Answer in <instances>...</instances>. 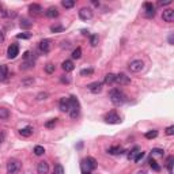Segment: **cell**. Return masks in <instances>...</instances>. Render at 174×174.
<instances>
[{"label": "cell", "mask_w": 174, "mask_h": 174, "mask_svg": "<svg viewBox=\"0 0 174 174\" xmlns=\"http://www.w3.org/2000/svg\"><path fill=\"white\" fill-rule=\"evenodd\" d=\"M109 98H110L111 103H113V105H116V106L122 105V103L127 101V95L124 94L121 90H118V89H113V90H110V93H109Z\"/></svg>", "instance_id": "obj_1"}, {"label": "cell", "mask_w": 174, "mask_h": 174, "mask_svg": "<svg viewBox=\"0 0 174 174\" xmlns=\"http://www.w3.org/2000/svg\"><path fill=\"white\" fill-rule=\"evenodd\" d=\"M69 116L71 118H76L80 113V105L76 97H69Z\"/></svg>", "instance_id": "obj_2"}, {"label": "cell", "mask_w": 174, "mask_h": 174, "mask_svg": "<svg viewBox=\"0 0 174 174\" xmlns=\"http://www.w3.org/2000/svg\"><path fill=\"white\" fill-rule=\"evenodd\" d=\"M22 165L18 159H11L7 163V174H19Z\"/></svg>", "instance_id": "obj_3"}, {"label": "cell", "mask_w": 174, "mask_h": 174, "mask_svg": "<svg viewBox=\"0 0 174 174\" xmlns=\"http://www.w3.org/2000/svg\"><path fill=\"white\" fill-rule=\"evenodd\" d=\"M82 169H83V171L94 170V169H97V160L94 158H91V156H87L83 162H82Z\"/></svg>", "instance_id": "obj_4"}, {"label": "cell", "mask_w": 174, "mask_h": 174, "mask_svg": "<svg viewBox=\"0 0 174 174\" xmlns=\"http://www.w3.org/2000/svg\"><path fill=\"white\" fill-rule=\"evenodd\" d=\"M143 68H144L143 60H133V61H131V63H129V65H128V69H129L131 72H133V73L142 72Z\"/></svg>", "instance_id": "obj_5"}, {"label": "cell", "mask_w": 174, "mask_h": 174, "mask_svg": "<svg viewBox=\"0 0 174 174\" xmlns=\"http://www.w3.org/2000/svg\"><path fill=\"white\" fill-rule=\"evenodd\" d=\"M105 121L109 124H120L121 122V118H120V116L114 110H111L105 116Z\"/></svg>", "instance_id": "obj_6"}, {"label": "cell", "mask_w": 174, "mask_h": 174, "mask_svg": "<svg viewBox=\"0 0 174 174\" xmlns=\"http://www.w3.org/2000/svg\"><path fill=\"white\" fill-rule=\"evenodd\" d=\"M79 18L82 20H90L93 18V10L90 7H82L79 10Z\"/></svg>", "instance_id": "obj_7"}, {"label": "cell", "mask_w": 174, "mask_h": 174, "mask_svg": "<svg viewBox=\"0 0 174 174\" xmlns=\"http://www.w3.org/2000/svg\"><path fill=\"white\" fill-rule=\"evenodd\" d=\"M114 83H117L120 86H127L131 83V78L127 76L125 73H118V75H116V82Z\"/></svg>", "instance_id": "obj_8"}, {"label": "cell", "mask_w": 174, "mask_h": 174, "mask_svg": "<svg viewBox=\"0 0 174 174\" xmlns=\"http://www.w3.org/2000/svg\"><path fill=\"white\" fill-rule=\"evenodd\" d=\"M19 55V46L16 44H11L7 49V57L8 59H15Z\"/></svg>", "instance_id": "obj_9"}, {"label": "cell", "mask_w": 174, "mask_h": 174, "mask_svg": "<svg viewBox=\"0 0 174 174\" xmlns=\"http://www.w3.org/2000/svg\"><path fill=\"white\" fill-rule=\"evenodd\" d=\"M144 16L146 18H154L155 16V7L152 3H144Z\"/></svg>", "instance_id": "obj_10"}, {"label": "cell", "mask_w": 174, "mask_h": 174, "mask_svg": "<svg viewBox=\"0 0 174 174\" xmlns=\"http://www.w3.org/2000/svg\"><path fill=\"white\" fill-rule=\"evenodd\" d=\"M29 11H30V15H33V16H40L44 12L42 7H41L40 4H35V3H33L29 6Z\"/></svg>", "instance_id": "obj_11"}, {"label": "cell", "mask_w": 174, "mask_h": 174, "mask_svg": "<svg viewBox=\"0 0 174 174\" xmlns=\"http://www.w3.org/2000/svg\"><path fill=\"white\" fill-rule=\"evenodd\" d=\"M102 86H103L102 82H94V83H90L87 86V89H89L93 94H98L102 91Z\"/></svg>", "instance_id": "obj_12"}, {"label": "cell", "mask_w": 174, "mask_h": 174, "mask_svg": "<svg viewBox=\"0 0 174 174\" xmlns=\"http://www.w3.org/2000/svg\"><path fill=\"white\" fill-rule=\"evenodd\" d=\"M162 18L165 22H169L171 23L174 20V11L171 10V8H166V10H163V14H162Z\"/></svg>", "instance_id": "obj_13"}, {"label": "cell", "mask_w": 174, "mask_h": 174, "mask_svg": "<svg viewBox=\"0 0 174 174\" xmlns=\"http://www.w3.org/2000/svg\"><path fill=\"white\" fill-rule=\"evenodd\" d=\"M48 171H49L48 162H45V160L38 162V165H37V173H38V174H48Z\"/></svg>", "instance_id": "obj_14"}, {"label": "cell", "mask_w": 174, "mask_h": 174, "mask_svg": "<svg viewBox=\"0 0 174 174\" xmlns=\"http://www.w3.org/2000/svg\"><path fill=\"white\" fill-rule=\"evenodd\" d=\"M45 15L48 16V18H51V19H55L59 16V10H57L56 7H49L46 11H45Z\"/></svg>", "instance_id": "obj_15"}, {"label": "cell", "mask_w": 174, "mask_h": 174, "mask_svg": "<svg viewBox=\"0 0 174 174\" xmlns=\"http://www.w3.org/2000/svg\"><path fill=\"white\" fill-rule=\"evenodd\" d=\"M40 51L44 52V53H48L51 51V41L49 40H42L40 42Z\"/></svg>", "instance_id": "obj_16"}, {"label": "cell", "mask_w": 174, "mask_h": 174, "mask_svg": "<svg viewBox=\"0 0 174 174\" xmlns=\"http://www.w3.org/2000/svg\"><path fill=\"white\" fill-rule=\"evenodd\" d=\"M8 79V67L7 65H0V82H6Z\"/></svg>", "instance_id": "obj_17"}, {"label": "cell", "mask_w": 174, "mask_h": 174, "mask_svg": "<svg viewBox=\"0 0 174 174\" xmlns=\"http://www.w3.org/2000/svg\"><path fill=\"white\" fill-rule=\"evenodd\" d=\"M60 110L61 111H69V98H61L60 99Z\"/></svg>", "instance_id": "obj_18"}, {"label": "cell", "mask_w": 174, "mask_h": 174, "mask_svg": "<svg viewBox=\"0 0 174 174\" xmlns=\"http://www.w3.org/2000/svg\"><path fill=\"white\" fill-rule=\"evenodd\" d=\"M33 131H34L33 127H24L22 129H19V135L23 136V138H29V136L33 135Z\"/></svg>", "instance_id": "obj_19"}, {"label": "cell", "mask_w": 174, "mask_h": 174, "mask_svg": "<svg viewBox=\"0 0 174 174\" xmlns=\"http://www.w3.org/2000/svg\"><path fill=\"white\" fill-rule=\"evenodd\" d=\"M61 67H63V69L65 72H71V71H73V68H75V67H73V63L71 60H65L64 63L61 64Z\"/></svg>", "instance_id": "obj_20"}, {"label": "cell", "mask_w": 174, "mask_h": 174, "mask_svg": "<svg viewBox=\"0 0 174 174\" xmlns=\"http://www.w3.org/2000/svg\"><path fill=\"white\" fill-rule=\"evenodd\" d=\"M107 154H110V155H117V154H122V148L121 147H110V148H107Z\"/></svg>", "instance_id": "obj_21"}, {"label": "cell", "mask_w": 174, "mask_h": 174, "mask_svg": "<svg viewBox=\"0 0 174 174\" xmlns=\"http://www.w3.org/2000/svg\"><path fill=\"white\" fill-rule=\"evenodd\" d=\"M15 15H16L15 11H7V10L0 11V16H3V18H14Z\"/></svg>", "instance_id": "obj_22"}, {"label": "cell", "mask_w": 174, "mask_h": 174, "mask_svg": "<svg viewBox=\"0 0 174 174\" xmlns=\"http://www.w3.org/2000/svg\"><path fill=\"white\" fill-rule=\"evenodd\" d=\"M116 82V75L114 73H107L105 76V84H113Z\"/></svg>", "instance_id": "obj_23"}, {"label": "cell", "mask_w": 174, "mask_h": 174, "mask_svg": "<svg viewBox=\"0 0 174 174\" xmlns=\"http://www.w3.org/2000/svg\"><path fill=\"white\" fill-rule=\"evenodd\" d=\"M10 117V111L6 107H0V120H7Z\"/></svg>", "instance_id": "obj_24"}, {"label": "cell", "mask_w": 174, "mask_h": 174, "mask_svg": "<svg viewBox=\"0 0 174 174\" xmlns=\"http://www.w3.org/2000/svg\"><path fill=\"white\" fill-rule=\"evenodd\" d=\"M148 163H150V166H151L152 170H155V171H159V170H160V166H159L158 162H156L154 158H151L150 160H148Z\"/></svg>", "instance_id": "obj_25"}, {"label": "cell", "mask_w": 174, "mask_h": 174, "mask_svg": "<svg viewBox=\"0 0 174 174\" xmlns=\"http://www.w3.org/2000/svg\"><path fill=\"white\" fill-rule=\"evenodd\" d=\"M165 151L162 150V148H152L151 150V155L152 156H163Z\"/></svg>", "instance_id": "obj_26"}, {"label": "cell", "mask_w": 174, "mask_h": 174, "mask_svg": "<svg viewBox=\"0 0 174 174\" xmlns=\"http://www.w3.org/2000/svg\"><path fill=\"white\" fill-rule=\"evenodd\" d=\"M61 6L64 8H72L75 6V2H73V0H63V2H61Z\"/></svg>", "instance_id": "obj_27"}, {"label": "cell", "mask_w": 174, "mask_h": 174, "mask_svg": "<svg viewBox=\"0 0 174 174\" xmlns=\"http://www.w3.org/2000/svg\"><path fill=\"white\" fill-rule=\"evenodd\" d=\"M146 136L147 139H155L156 136H158V131H155V129H152V131H148V132H146Z\"/></svg>", "instance_id": "obj_28"}, {"label": "cell", "mask_w": 174, "mask_h": 174, "mask_svg": "<svg viewBox=\"0 0 174 174\" xmlns=\"http://www.w3.org/2000/svg\"><path fill=\"white\" fill-rule=\"evenodd\" d=\"M98 41H99V38H98L97 34H91L90 35V44H91V46H97Z\"/></svg>", "instance_id": "obj_29"}, {"label": "cell", "mask_w": 174, "mask_h": 174, "mask_svg": "<svg viewBox=\"0 0 174 174\" xmlns=\"http://www.w3.org/2000/svg\"><path fill=\"white\" fill-rule=\"evenodd\" d=\"M173 160H174L173 156H169L167 160H166V166H167L169 173H170V174H173Z\"/></svg>", "instance_id": "obj_30"}, {"label": "cell", "mask_w": 174, "mask_h": 174, "mask_svg": "<svg viewBox=\"0 0 174 174\" xmlns=\"http://www.w3.org/2000/svg\"><path fill=\"white\" fill-rule=\"evenodd\" d=\"M53 174H64V167L60 163H57L55 169H53Z\"/></svg>", "instance_id": "obj_31"}, {"label": "cell", "mask_w": 174, "mask_h": 174, "mask_svg": "<svg viewBox=\"0 0 174 174\" xmlns=\"http://www.w3.org/2000/svg\"><path fill=\"white\" fill-rule=\"evenodd\" d=\"M34 154L35 155H42V154H45V148L42 147V146H35L34 147Z\"/></svg>", "instance_id": "obj_32"}, {"label": "cell", "mask_w": 174, "mask_h": 174, "mask_svg": "<svg viewBox=\"0 0 174 174\" xmlns=\"http://www.w3.org/2000/svg\"><path fill=\"white\" fill-rule=\"evenodd\" d=\"M94 73V69L93 68H84L80 71V75L82 76H87V75H93Z\"/></svg>", "instance_id": "obj_33"}, {"label": "cell", "mask_w": 174, "mask_h": 174, "mask_svg": "<svg viewBox=\"0 0 174 174\" xmlns=\"http://www.w3.org/2000/svg\"><path fill=\"white\" fill-rule=\"evenodd\" d=\"M55 69H56V67H55V64H52V63L45 65V71H46L48 73H53V72H55Z\"/></svg>", "instance_id": "obj_34"}, {"label": "cell", "mask_w": 174, "mask_h": 174, "mask_svg": "<svg viewBox=\"0 0 174 174\" xmlns=\"http://www.w3.org/2000/svg\"><path fill=\"white\" fill-rule=\"evenodd\" d=\"M72 57H73V59H80V57H82V49L80 48H76L75 49V51H73L72 52Z\"/></svg>", "instance_id": "obj_35"}, {"label": "cell", "mask_w": 174, "mask_h": 174, "mask_svg": "<svg viewBox=\"0 0 174 174\" xmlns=\"http://www.w3.org/2000/svg\"><path fill=\"white\" fill-rule=\"evenodd\" d=\"M138 152H139V148H138V147H135L133 150H132V151L129 152V154H128V159H129V160H131V159H135V156L138 155Z\"/></svg>", "instance_id": "obj_36"}, {"label": "cell", "mask_w": 174, "mask_h": 174, "mask_svg": "<svg viewBox=\"0 0 174 174\" xmlns=\"http://www.w3.org/2000/svg\"><path fill=\"white\" fill-rule=\"evenodd\" d=\"M31 22H29V20L27 19H23L22 20V22H20V27H22V29H30L31 27Z\"/></svg>", "instance_id": "obj_37"}, {"label": "cell", "mask_w": 174, "mask_h": 174, "mask_svg": "<svg viewBox=\"0 0 174 174\" xmlns=\"http://www.w3.org/2000/svg\"><path fill=\"white\" fill-rule=\"evenodd\" d=\"M144 155H146V152H143V151H139V152H138V155L135 156V159H133V160H135L136 163H138V162H140V160H142V159L144 158Z\"/></svg>", "instance_id": "obj_38"}, {"label": "cell", "mask_w": 174, "mask_h": 174, "mask_svg": "<svg viewBox=\"0 0 174 174\" xmlns=\"http://www.w3.org/2000/svg\"><path fill=\"white\" fill-rule=\"evenodd\" d=\"M56 122H57V118H52V120H49L48 122H45V127H46V128H53L56 125Z\"/></svg>", "instance_id": "obj_39"}, {"label": "cell", "mask_w": 174, "mask_h": 174, "mask_svg": "<svg viewBox=\"0 0 174 174\" xmlns=\"http://www.w3.org/2000/svg\"><path fill=\"white\" fill-rule=\"evenodd\" d=\"M33 83H34V79H33V78H30V79H23V80H22V86H24V87L30 86V84H33Z\"/></svg>", "instance_id": "obj_40"}, {"label": "cell", "mask_w": 174, "mask_h": 174, "mask_svg": "<svg viewBox=\"0 0 174 174\" xmlns=\"http://www.w3.org/2000/svg\"><path fill=\"white\" fill-rule=\"evenodd\" d=\"M48 97H49L48 93H40L38 95H37V99H38V101H42V99H46Z\"/></svg>", "instance_id": "obj_41"}, {"label": "cell", "mask_w": 174, "mask_h": 174, "mask_svg": "<svg viewBox=\"0 0 174 174\" xmlns=\"http://www.w3.org/2000/svg\"><path fill=\"white\" fill-rule=\"evenodd\" d=\"M51 30H52L53 33H60V31L64 30V27H63V26H52Z\"/></svg>", "instance_id": "obj_42"}, {"label": "cell", "mask_w": 174, "mask_h": 174, "mask_svg": "<svg viewBox=\"0 0 174 174\" xmlns=\"http://www.w3.org/2000/svg\"><path fill=\"white\" fill-rule=\"evenodd\" d=\"M30 34H24V33H22V34H18L16 35V38H19V40H29L30 38Z\"/></svg>", "instance_id": "obj_43"}, {"label": "cell", "mask_w": 174, "mask_h": 174, "mask_svg": "<svg viewBox=\"0 0 174 174\" xmlns=\"http://www.w3.org/2000/svg\"><path fill=\"white\" fill-rule=\"evenodd\" d=\"M166 135H169V136H171V135H174V127L173 125H170L166 129Z\"/></svg>", "instance_id": "obj_44"}, {"label": "cell", "mask_w": 174, "mask_h": 174, "mask_svg": "<svg viewBox=\"0 0 174 174\" xmlns=\"http://www.w3.org/2000/svg\"><path fill=\"white\" fill-rule=\"evenodd\" d=\"M173 0H166V2H159V6H170Z\"/></svg>", "instance_id": "obj_45"}, {"label": "cell", "mask_w": 174, "mask_h": 174, "mask_svg": "<svg viewBox=\"0 0 174 174\" xmlns=\"http://www.w3.org/2000/svg\"><path fill=\"white\" fill-rule=\"evenodd\" d=\"M61 82H63V83H69V79H68V78H61Z\"/></svg>", "instance_id": "obj_46"}, {"label": "cell", "mask_w": 174, "mask_h": 174, "mask_svg": "<svg viewBox=\"0 0 174 174\" xmlns=\"http://www.w3.org/2000/svg\"><path fill=\"white\" fill-rule=\"evenodd\" d=\"M3 41H4V33H2V31H0V44H2Z\"/></svg>", "instance_id": "obj_47"}, {"label": "cell", "mask_w": 174, "mask_h": 174, "mask_svg": "<svg viewBox=\"0 0 174 174\" xmlns=\"http://www.w3.org/2000/svg\"><path fill=\"white\" fill-rule=\"evenodd\" d=\"M169 42L173 44V34H170V37H169Z\"/></svg>", "instance_id": "obj_48"}, {"label": "cell", "mask_w": 174, "mask_h": 174, "mask_svg": "<svg viewBox=\"0 0 174 174\" xmlns=\"http://www.w3.org/2000/svg\"><path fill=\"white\" fill-rule=\"evenodd\" d=\"M93 4H94V6H99V3L97 2V0H93Z\"/></svg>", "instance_id": "obj_49"}, {"label": "cell", "mask_w": 174, "mask_h": 174, "mask_svg": "<svg viewBox=\"0 0 174 174\" xmlns=\"http://www.w3.org/2000/svg\"><path fill=\"white\" fill-rule=\"evenodd\" d=\"M83 174H91L90 171H83Z\"/></svg>", "instance_id": "obj_50"}, {"label": "cell", "mask_w": 174, "mask_h": 174, "mask_svg": "<svg viewBox=\"0 0 174 174\" xmlns=\"http://www.w3.org/2000/svg\"><path fill=\"white\" fill-rule=\"evenodd\" d=\"M2 140H3V135H2V136H0V143H2Z\"/></svg>", "instance_id": "obj_51"}]
</instances>
